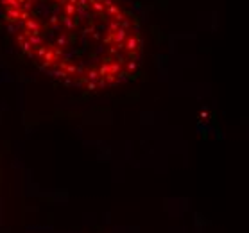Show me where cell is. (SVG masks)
<instances>
[{
  "instance_id": "cell-1",
  "label": "cell",
  "mask_w": 249,
  "mask_h": 233,
  "mask_svg": "<svg viewBox=\"0 0 249 233\" xmlns=\"http://www.w3.org/2000/svg\"><path fill=\"white\" fill-rule=\"evenodd\" d=\"M18 49L63 85L102 91L136 74L143 40L119 0H0Z\"/></svg>"
}]
</instances>
